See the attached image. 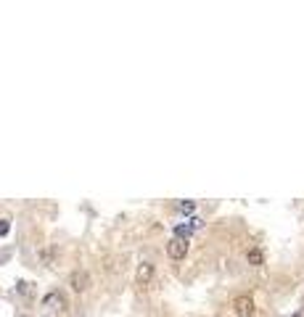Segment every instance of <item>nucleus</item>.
<instances>
[{
	"mask_svg": "<svg viewBox=\"0 0 304 317\" xmlns=\"http://www.w3.org/2000/svg\"><path fill=\"white\" fill-rule=\"evenodd\" d=\"M233 312L238 314V317H254V312H256V307H254V299L251 296H236L233 299Z\"/></svg>",
	"mask_w": 304,
	"mask_h": 317,
	"instance_id": "obj_1",
	"label": "nucleus"
},
{
	"mask_svg": "<svg viewBox=\"0 0 304 317\" xmlns=\"http://www.w3.org/2000/svg\"><path fill=\"white\" fill-rule=\"evenodd\" d=\"M69 285H72V291L82 293V291L90 288V275L85 273V269H74V273L69 275Z\"/></svg>",
	"mask_w": 304,
	"mask_h": 317,
	"instance_id": "obj_2",
	"label": "nucleus"
},
{
	"mask_svg": "<svg viewBox=\"0 0 304 317\" xmlns=\"http://www.w3.org/2000/svg\"><path fill=\"white\" fill-rule=\"evenodd\" d=\"M167 254H170V259H185L188 241H182V238H172V241L167 243Z\"/></svg>",
	"mask_w": 304,
	"mask_h": 317,
	"instance_id": "obj_3",
	"label": "nucleus"
},
{
	"mask_svg": "<svg viewBox=\"0 0 304 317\" xmlns=\"http://www.w3.org/2000/svg\"><path fill=\"white\" fill-rule=\"evenodd\" d=\"M151 278H154V264H151V262H141V264H138V275H135V280H138L141 285H146Z\"/></svg>",
	"mask_w": 304,
	"mask_h": 317,
	"instance_id": "obj_4",
	"label": "nucleus"
},
{
	"mask_svg": "<svg viewBox=\"0 0 304 317\" xmlns=\"http://www.w3.org/2000/svg\"><path fill=\"white\" fill-rule=\"evenodd\" d=\"M42 304L45 307H51V309H64L66 307V301H64V296H61L58 291H53V293H48L42 299Z\"/></svg>",
	"mask_w": 304,
	"mask_h": 317,
	"instance_id": "obj_5",
	"label": "nucleus"
},
{
	"mask_svg": "<svg viewBox=\"0 0 304 317\" xmlns=\"http://www.w3.org/2000/svg\"><path fill=\"white\" fill-rule=\"evenodd\" d=\"M246 259H249V264H254V267H260V264L265 262V254H262V248H251V251L246 254Z\"/></svg>",
	"mask_w": 304,
	"mask_h": 317,
	"instance_id": "obj_6",
	"label": "nucleus"
},
{
	"mask_svg": "<svg viewBox=\"0 0 304 317\" xmlns=\"http://www.w3.org/2000/svg\"><path fill=\"white\" fill-rule=\"evenodd\" d=\"M193 209H196L193 201H180V203H177V212H180V214H193Z\"/></svg>",
	"mask_w": 304,
	"mask_h": 317,
	"instance_id": "obj_7",
	"label": "nucleus"
},
{
	"mask_svg": "<svg viewBox=\"0 0 304 317\" xmlns=\"http://www.w3.org/2000/svg\"><path fill=\"white\" fill-rule=\"evenodd\" d=\"M53 254H56L53 248H42V251H40V257H42L45 264H53Z\"/></svg>",
	"mask_w": 304,
	"mask_h": 317,
	"instance_id": "obj_8",
	"label": "nucleus"
},
{
	"mask_svg": "<svg viewBox=\"0 0 304 317\" xmlns=\"http://www.w3.org/2000/svg\"><path fill=\"white\" fill-rule=\"evenodd\" d=\"M8 230H11V222L8 219H0V235H8Z\"/></svg>",
	"mask_w": 304,
	"mask_h": 317,
	"instance_id": "obj_9",
	"label": "nucleus"
},
{
	"mask_svg": "<svg viewBox=\"0 0 304 317\" xmlns=\"http://www.w3.org/2000/svg\"><path fill=\"white\" fill-rule=\"evenodd\" d=\"M19 291H21V293H27V291H29V283H27V280H21V283H19Z\"/></svg>",
	"mask_w": 304,
	"mask_h": 317,
	"instance_id": "obj_10",
	"label": "nucleus"
},
{
	"mask_svg": "<svg viewBox=\"0 0 304 317\" xmlns=\"http://www.w3.org/2000/svg\"><path fill=\"white\" fill-rule=\"evenodd\" d=\"M291 317H304V309H301V312H299V314H291Z\"/></svg>",
	"mask_w": 304,
	"mask_h": 317,
	"instance_id": "obj_11",
	"label": "nucleus"
}]
</instances>
